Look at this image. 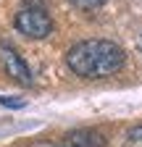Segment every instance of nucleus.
<instances>
[{
	"label": "nucleus",
	"instance_id": "nucleus-2",
	"mask_svg": "<svg viewBox=\"0 0 142 147\" xmlns=\"http://www.w3.org/2000/svg\"><path fill=\"white\" fill-rule=\"evenodd\" d=\"M13 24H16V29H19L24 37H29V40H45V37L53 32V18L40 5L21 8L19 13H16Z\"/></svg>",
	"mask_w": 142,
	"mask_h": 147
},
{
	"label": "nucleus",
	"instance_id": "nucleus-5",
	"mask_svg": "<svg viewBox=\"0 0 142 147\" xmlns=\"http://www.w3.org/2000/svg\"><path fill=\"white\" fill-rule=\"evenodd\" d=\"M124 147H142V123H139V126H132L129 131H126Z\"/></svg>",
	"mask_w": 142,
	"mask_h": 147
},
{
	"label": "nucleus",
	"instance_id": "nucleus-6",
	"mask_svg": "<svg viewBox=\"0 0 142 147\" xmlns=\"http://www.w3.org/2000/svg\"><path fill=\"white\" fill-rule=\"evenodd\" d=\"M74 8H79V11H97L100 5H105L108 0H68Z\"/></svg>",
	"mask_w": 142,
	"mask_h": 147
},
{
	"label": "nucleus",
	"instance_id": "nucleus-8",
	"mask_svg": "<svg viewBox=\"0 0 142 147\" xmlns=\"http://www.w3.org/2000/svg\"><path fill=\"white\" fill-rule=\"evenodd\" d=\"M137 47H139V50H142V34H139V40H137Z\"/></svg>",
	"mask_w": 142,
	"mask_h": 147
},
{
	"label": "nucleus",
	"instance_id": "nucleus-4",
	"mask_svg": "<svg viewBox=\"0 0 142 147\" xmlns=\"http://www.w3.org/2000/svg\"><path fill=\"white\" fill-rule=\"evenodd\" d=\"M63 147H105V137L95 129H76L63 137Z\"/></svg>",
	"mask_w": 142,
	"mask_h": 147
},
{
	"label": "nucleus",
	"instance_id": "nucleus-7",
	"mask_svg": "<svg viewBox=\"0 0 142 147\" xmlns=\"http://www.w3.org/2000/svg\"><path fill=\"white\" fill-rule=\"evenodd\" d=\"M0 105H8V108H24L26 100H24V97H8V95H0Z\"/></svg>",
	"mask_w": 142,
	"mask_h": 147
},
{
	"label": "nucleus",
	"instance_id": "nucleus-3",
	"mask_svg": "<svg viewBox=\"0 0 142 147\" xmlns=\"http://www.w3.org/2000/svg\"><path fill=\"white\" fill-rule=\"evenodd\" d=\"M0 63H3L5 74H8L13 82H19V84H24V87H29V84L34 82V79H32V71H29V66H26V61H24L11 45H0Z\"/></svg>",
	"mask_w": 142,
	"mask_h": 147
},
{
	"label": "nucleus",
	"instance_id": "nucleus-1",
	"mask_svg": "<svg viewBox=\"0 0 142 147\" xmlns=\"http://www.w3.org/2000/svg\"><path fill=\"white\" fill-rule=\"evenodd\" d=\"M126 53L111 40H82L66 53V66L82 79H105L121 71Z\"/></svg>",
	"mask_w": 142,
	"mask_h": 147
},
{
	"label": "nucleus",
	"instance_id": "nucleus-9",
	"mask_svg": "<svg viewBox=\"0 0 142 147\" xmlns=\"http://www.w3.org/2000/svg\"><path fill=\"white\" fill-rule=\"evenodd\" d=\"M40 147H50V144H40Z\"/></svg>",
	"mask_w": 142,
	"mask_h": 147
}]
</instances>
